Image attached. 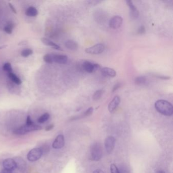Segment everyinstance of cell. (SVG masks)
I'll list each match as a JSON object with an SVG mask.
<instances>
[{"label": "cell", "instance_id": "6da1fadb", "mask_svg": "<svg viewBox=\"0 0 173 173\" xmlns=\"http://www.w3.org/2000/svg\"><path fill=\"white\" fill-rule=\"evenodd\" d=\"M156 110L163 115L170 116L173 114V107L170 102L166 100H158L155 103Z\"/></svg>", "mask_w": 173, "mask_h": 173}, {"label": "cell", "instance_id": "7a4b0ae2", "mask_svg": "<svg viewBox=\"0 0 173 173\" xmlns=\"http://www.w3.org/2000/svg\"><path fill=\"white\" fill-rule=\"evenodd\" d=\"M42 127L39 125H36L35 124L32 125L25 124L15 129L13 131V133L16 135H22L32 131H39L42 130Z\"/></svg>", "mask_w": 173, "mask_h": 173}, {"label": "cell", "instance_id": "3957f363", "mask_svg": "<svg viewBox=\"0 0 173 173\" xmlns=\"http://www.w3.org/2000/svg\"><path fill=\"white\" fill-rule=\"evenodd\" d=\"M103 156V150L101 145L98 143L92 145L90 148V158L93 161H99Z\"/></svg>", "mask_w": 173, "mask_h": 173}, {"label": "cell", "instance_id": "277c9868", "mask_svg": "<svg viewBox=\"0 0 173 173\" xmlns=\"http://www.w3.org/2000/svg\"><path fill=\"white\" fill-rule=\"evenodd\" d=\"M42 154L43 151L41 148H33L28 152L27 158L30 162H36L41 158Z\"/></svg>", "mask_w": 173, "mask_h": 173}, {"label": "cell", "instance_id": "5b68a950", "mask_svg": "<svg viewBox=\"0 0 173 173\" xmlns=\"http://www.w3.org/2000/svg\"><path fill=\"white\" fill-rule=\"evenodd\" d=\"M105 46L103 44H97L93 46L86 48L85 52L91 54H99L104 51Z\"/></svg>", "mask_w": 173, "mask_h": 173}, {"label": "cell", "instance_id": "8992f818", "mask_svg": "<svg viewBox=\"0 0 173 173\" xmlns=\"http://www.w3.org/2000/svg\"><path fill=\"white\" fill-rule=\"evenodd\" d=\"M123 19L119 15L114 16L109 21V26L113 29L119 28L123 24Z\"/></svg>", "mask_w": 173, "mask_h": 173}, {"label": "cell", "instance_id": "52a82bcc", "mask_svg": "<svg viewBox=\"0 0 173 173\" xmlns=\"http://www.w3.org/2000/svg\"><path fill=\"white\" fill-rule=\"evenodd\" d=\"M115 144V139L112 136H109L106 138L105 141L106 150L108 154L112 152Z\"/></svg>", "mask_w": 173, "mask_h": 173}, {"label": "cell", "instance_id": "ba28073f", "mask_svg": "<svg viewBox=\"0 0 173 173\" xmlns=\"http://www.w3.org/2000/svg\"><path fill=\"white\" fill-rule=\"evenodd\" d=\"M65 145V138L63 135H59L56 136L54 143L52 147L54 149H58L63 148Z\"/></svg>", "mask_w": 173, "mask_h": 173}, {"label": "cell", "instance_id": "9c48e42d", "mask_svg": "<svg viewBox=\"0 0 173 173\" xmlns=\"http://www.w3.org/2000/svg\"><path fill=\"white\" fill-rule=\"evenodd\" d=\"M3 166L4 169L12 171L14 170L17 167L15 161L12 158L5 159L3 162Z\"/></svg>", "mask_w": 173, "mask_h": 173}, {"label": "cell", "instance_id": "30bf717a", "mask_svg": "<svg viewBox=\"0 0 173 173\" xmlns=\"http://www.w3.org/2000/svg\"><path fill=\"white\" fill-rule=\"evenodd\" d=\"M120 98L119 97L116 96L113 98L108 105V110L110 113H113L116 109L118 105L120 103Z\"/></svg>", "mask_w": 173, "mask_h": 173}, {"label": "cell", "instance_id": "8fae6325", "mask_svg": "<svg viewBox=\"0 0 173 173\" xmlns=\"http://www.w3.org/2000/svg\"><path fill=\"white\" fill-rule=\"evenodd\" d=\"M127 5L129 7L131 11V15L132 19H136L139 17V12L135 6H134L132 1L131 0L127 1Z\"/></svg>", "mask_w": 173, "mask_h": 173}, {"label": "cell", "instance_id": "7c38bea8", "mask_svg": "<svg viewBox=\"0 0 173 173\" xmlns=\"http://www.w3.org/2000/svg\"><path fill=\"white\" fill-rule=\"evenodd\" d=\"M53 62L59 64H66L68 62V56L62 54H55L52 56Z\"/></svg>", "mask_w": 173, "mask_h": 173}, {"label": "cell", "instance_id": "4fadbf2b", "mask_svg": "<svg viewBox=\"0 0 173 173\" xmlns=\"http://www.w3.org/2000/svg\"><path fill=\"white\" fill-rule=\"evenodd\" d=\"M101 72L102 74L105 76L114 77L116 75V72L114 69L109 67H105L102 69Z\"/></svg>", "mask_w": 173, "mask_h": 173}, {"label": "cell", "instance_id": "5bb4252c", "mask_svg": "<svg viewBox=\"0 0 173 173\" xmlns=\"http://www.w3.org/2000/svg\"><path fill=\"white\" fill-rule=\"evenodd\" d=\"M41 41L44 44L48 46H50L52 48L57 50H61V47L59 46V45L56 44L55 43L50 41V40L48 39L47 38H42L41 39Z\"/></svg>", "mask_w": 173, "mask_h": 173}, {"label": "cell", "instance_id": "9a60e30c", "mask_svg": "<svg viewBox=\"0 0 173 173\" xmlns=\"http://www.w3.org/2000/svg\"><path fill=\"white\" fill-rule=\"evenodd\" d=\"M65 46L69 50L72 51L77 50L78 48L77 43L72 40H69L67 41L65 43Z\"/></svg>", "mask_w": 173, "mask_h": 173}, {"label": "cell", "instance_id": "2e32d148", "mask_svg": "<svg viewBox=\"0 0 173 173\" xmlns=\"http://www.w3.org/2000/svg\"><path fill=\"white\" fill-rule=\"evenodd\" d=\"M83 69L88 73H93L94 72V64L89 61L84 62L83 63Z\"/></svg>", "mask_w": 173, "mask_h": 173}, {"label": "cell", "instance_id": "e0dca14e", "mask_svg": "<svg viewBox=\"0 0 173 173\" xmlns=\"http://www.w3.org/2000/svg\"><path fill=\"white\" fill-rule=\"evenodd\" d=\"M25 14L30 17H36L38 15V11L35 7H30L27 9L25 12Z\"/></svg>", "mask_w": 173, "mask_h": 173}, {"label": "cell", "instance_id": "ac0fdd59", "mask_svg": "<svg viewBox=\"0 0 173 173\" xmlns=\"http://www.w3.org/2000/svg\"><path fill=\"white\" fill-rule=\"evenodd\" d=\"M8 76L9 78L14 83L17 85L21 84V80L15 74L13 73L12 72L8 73Z\"/></svg>", "mask_w": 173, "mask_h": 173}, {"label": "cell", "instance_id": "d6986e66", "mask_svg": "<svg viewBox=\"0 0 173 173\" xmlns=\"http://www.w3.org/2000/svg\"><path fill=\"white\" fill-rule=\"evenodd\" d=\"M146 78L144 76H139V77H137L136 78L135 82L136 84L138 85H141L145 84V82H146Z\"/></svg>", "mask_w": 173, "mask_h": 173}, {"label": "cell", "instance_id": "ffe728a7", "mask_svg": "<svg viewBox=\"0 0 173 173\" xmlns=\"http://www.w3.org/2000/svg\"><path fill=\"white\" fill-rule=\"evenodd\" d=\"M50 117V114L48 113H45L39 118L38 119V123H45L46 121H47Z\"/></svg>", "mask_w": 173, "mask_h": 173}, {"label": "cell", "instance_id": "44dd1931", "mask_svg": "<svg viewBox=\"0 0 173 173\" xmlns=\"http://www.w3.org/2000/svg\"><path fill=\"white\" fill-rule=\"evenodd\" d=\"M104 92L103 90H98L96 91L93 95V100H94V101H97V100H100L103 96Z\"/></svg>", "mask_w": 173, "mask_h": 173}, {"label": "cell", "instance_id": "7402d4cb", "mask_svg": "<svg viewBox=\"0 0 173 173\" xmlns=\"http://www.w3.org/2000/svg\"><path fill=\"white\" fill-rule=\"evenodd\" d=\"M14 28V24L12 23H9L8 24L4 27V31L8 34H11L13 28Z\"/></svg>", "mask_w": 173, "mask_h": 173}, {"label": "cell", "instance_id": "603a6c76", "mask_svg": "<svg viewBox=\"0 0 173 173\" xmlns=\"http://www.w3.org/2000/svg\"><path fill=\"white\" fill-rule=\"evenodd\" d=\"M33 54V51L31 49H26L22 51L21 52V56L24 58H27L28 56L32 55Z\"/></svg>", "mask_w": 173, "mask_h": 173}, {"label": "cell", "instance_id": "cb8c5ba5", "mask_svg": "<svg viewBox=\"0 0 173 173\" xmlns=\"http://www.w3.org/2000/svg\"><path fill=\"white\" fill-rule=\"evenodd\" d=\"M3 70L5 71L8 72V73L12 72V68L11 63H5L4 65L3 66Z\"/></svg>", "mask_w": 173, "mask_h": 173}, {"label": "cell", "instance_id": "d4e9b609", "mask_svg": "<svg viewBox=\"0 0 173 173\" xmlns=\"http://www.w3.org/2000/svg\"><path fill=\"white\" fill-rule=\"evenodd\" d=\"M43 60L45 63H53L52 56L49 54H46L44 55Z\"/></svg>", "mask_w": 173, "mask_h": 173}, {"label": "cell", "instance_id": "484cf974", "mask_svg": "<svg viewBox=\"0 0 173 173\" xmlns=\"http://www.w3.org/2000/svg\"><path fill=\"white\" fill-rule=\"evenodd\" d=\"M93 107H90L86 111L83 113V115H82V117H87V116H90V115H92L93 114Z\"/></svg>", "mask_w": 173, "mask_h": 173}, {"label": "cell", "instance_id": "4316f807", "mask_svg": "<svg viewBox=\"0 0 173 173\" xmlns=\"http://www.w3.org/2000/svg\"><path fill=\"white\" fill-rule=\"evenodd\" d=\"M110 171L111 173H120L117 167L114 164H112L110 166Z\"/></svg>", "mask_w": 173, "mask_h": 173}, {"label": "cell", "instance_id": "83f0119b", "mask_svg": "<svg viewBox=\"0 0 173 173\" xmlns=\"http://www.w3.org/2000/svg\"><path fill=\"white\" fill-rule=\"evenodd\" d=\"M145 32H146V30H145V27L143 25L140 27L138 29V34L142 35V34H145Z\"/></svg>", "mask_w": 173, "mask_h": 173}, {"label": "cell", "instance_id": "f1b7e54d", "mask_svg": "<svg viewBox=\"0 0 173 173\" xmlns=\"http://www.w3.org/2000/svg\"><path fill=\"white\" fill-rule=\"evenodd\" d=\"M121 84L120 83H117L114 85V87L112 89V93L115 92L116 90H117L118 89H119L120 87H121Z\"/></svg>", "mask_w": 173, "mask_h": 173}, {"label": "cell", "instance_id": "f546056e", "mask_svg": "<svg viewBox=\"0 0 173 173\" xmlns=\"http://www.w3.org/2000/svg\"><path fill=\"white\" fill-rule=\"evenodd\" d=\"M34 124V123L32 122V120L31 119V117H30V116H28L27 118L26 124H28V125H32Z\"/></svg>", "mask_w": 173, "mask_h": 173}, {"label": "cell", "instance_id": "4dcf8cb0", "mask_svg": "<svg viewBox=\"0 0 173 173\" xmlns=\"http://www.w3.org/2000/svg\"><path fill=\"white\" fill-rule=\"evenodd\" d=\"M9 6L10 7V8L11 9V10H12V11L14 13H15V14H16V13H17L16 12V10L15 7L11 3H9Z\"/></svg>", "mask_w": 173, "mask_h": 173}, {"label": "cell", "instance_id": "1f68e13d", "mask_svg": "<svg viewBox=\"0 0 173 173\" xmlns=\"http://www.w3.org/2000/svg\"><path fill=\"white\" fill-rule=\"evenodd\" d=\"M156 77L159 78L160 79H163V80H168L171 78L170 77H169V76H156Z\"/></svg>", "mask_w": 173, "mask_h": 173}, {"label": "cell", "instance_id": "d6a6232c", "mask_svg": "<svg viewBox=\"0 0 173 173\" xmlns=\"http://www.w3.org/2000/svg\"><path fill=\"white\" fill-rule=\"evenodd\" d=\"M54 128V124H50V125H48L47 127H46L45 130H46V131H51V130H52Z\"/></svg>", "mask_w": 173, "mask_h": 173}, {"label": "cell", "instance_id": "836d02e7", "mask_svg": "<svg viewBox=\"0 0 173 173\" xmlns=\"http://www.w3.org/2000/svg\"><path fill=\"white\" fill-rule=\"evenodd\" d=\"M0 173H12V171L8 170H7V169H4L2 170L1 171Z\"/></svg>", "mask_w": 173, "mask_h": 173}, {"label": "cell", "instance_id": "e575fe53", "mask_svg": "<svg viewBox=\"0 0 173 173\" xmlns=\"http://www.w3.org/2000/svg\"><path fill=\"white\" fill-rule=\"evenodd\" d=\"M28 44V42L27 41H23L19 43V46H23V45H25Z\"/></svg>", "mask_w": 173, "mask_h": 173}, {"label": "cell", "instance_id": "d590c367", "mask_svg": "<svg viewBox=\"0 0 173 173\" xmlns=\"http://www.w3.org/2000/svg\"><path fill=\"white\" fill-rule=\"evenodd\" d=\"M93 173H104L103 172V171H102L101 170H100V169H97V170H96L94 171V172H93Z\"/></svg>", "mask_w": 173, "mask_h": 173}, {"label": "cell", "instance_id": "8d00e7d4", "mask_svg": "<svg viewBox=\"0 0 173 173\" xmlns=\"http://www.w3.org/2000/svg\"><path fill=\"white\" fill-rule=\"evenodd\" d=\"M7 45H2V46H0V50H3V49H4V48L7 47Z\"/></svg>", "mask_w": 173, "mask_h": 173}, {"label": "cell", "instance_id": "74e56055", "mask_svg": "<svg viewBox=\"0 0 173 173\" xmlns=\"http://www.w3.org/2000/svg\"><path fill=\"white\" fill-rule=\"evenodd\" d=\"M156 173H166V172H164L163 171H158L156 172Z\"/></svg>", "mask_w": 173, "mask_h": 173}]
</instances>
